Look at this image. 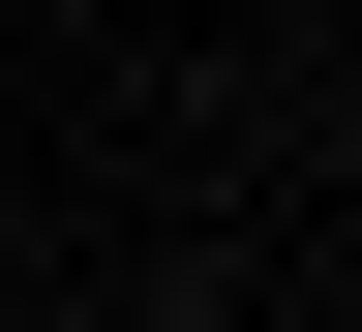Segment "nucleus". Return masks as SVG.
<instances>
[{
	"mask_svg": "<svg viewBox=\"0 0 362 332\" xmlns=\"http://www.w3.org/2000/svg\"><path fill=\"white\" fill-rule=\"evenodd\" d=\"M332 332H362V302H332Z\"/></svg>",
	"mask_w": 362,
	"mask_h": 332,
	"instance_id": "1",
	"label": "nucleus"
}]
</instances>
